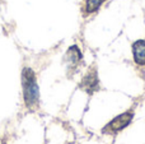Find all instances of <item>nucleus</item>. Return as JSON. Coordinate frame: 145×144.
I'll return each instance as SVG.
<instances>
[{
    "label": "nucleus",
    "mask_w": 145,
    "mask_h": 144,
    "mask_svg": "<svg viewBox=\"0 0 145 144\" xmlns=\"http://www.w3.org/2000/svg\"><path fill=\"white\" fill-rule=\"evenodd\" d=\"M134 114L133 111L129 112H123V114L116 116L113 120H111V122L107 125V126L103 128V132L105 133H117L121 132L122 129H125L131 121H133Z\"/></svg>",
    "instance_id": "obj_2"
},
{
    "label": "nucleus",
    "mask_w": 145,
    "mask_h": 144,
    "mask_svg": "<svg viewBox=\"0 0 145 144\" xmlns=\"http://www.w3.org/2000/svg\"><path fill=\"white\" fill-rule=\"evenodd\" d=\"M22 86H23V96H24L25 106L28 109L37 106L40 99V91L36 82V75L32 69L24 68L22 73Z\"/></svg>",
    "instance_id": "obj_1"
},
{
    "label": "nucleus",
    "mask_w": 145,
    "mask_h": 144,
    "mask_svg": "<svg viewBox=\"0 0 145 144\" xmlns=\"http://www.w3.org/2000/svg\"><path fill=\"white\" fill-rule=\"evenodd\" d=\"M105 1L106 0H85V5H84L85 14H92V13H95Z\"/></svg>",
    "instance_id": "obj_6"
},
{
    "label": "nucleus",
    "mask_w": 145,
    "mask_h": 144,
    "mask_svg": "<svg viewBox=\"0 0 145 144\" xmlns=\"http://www.w3.org/2000/svg\"><path fill=\"white\" fill-rule=\"evenodd\" d=\"M133 56L138 65H145V40H138L133 43Z\"/></svg>",
    "instance_id": "obj_4"
},
{
    "label": "nucleus",
    "mask_w": 145,
    "mask_h": 144,
    "mask_svg": "<svg viewBox=\"0 0 145 144\" xmlns=\"http://www.w3.org/2000/svg\"><path fill=\"white\" fill-rule=\"evenodd\" d=\"M80 87L84 89L88 93H93V92L98 91L99 88V81H98V74H97V69L93 66L89 71L87 73V75L83 78Z\"/></svg>",
    "instance_id": "obj_3"
},
{
    "label": "nucleus",
    "mask_w": 145,
    "mask_h": 144,
    "mask_svg": "<svg viewBox=\"0 0 145 144\" xmlns=\"http://www.w3.org/2000/svg\"><path fill=\"white\" fill-rule=\"evenodd\" d=\"M82 59H83V55H82V52H80L78 46H71V47H69V50L66 51L65 60H66V63H68V65L70 69L75 68V66L82 61Z\"/></svg>",
    "instance_id": "obj_5"
}]
</instances>
